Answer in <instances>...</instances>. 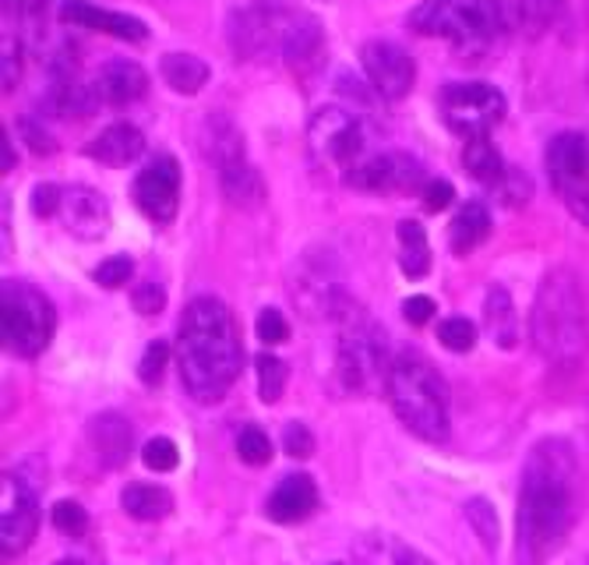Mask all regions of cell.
<instances>
[{
    "mask_svg": "<svg viewBox=\"0 0 589 565\" xmlns=\"http://www.w3.org/2000/svg\"><path fill=\"white\" fill-rule=\"evenodd\" d=\"M54 332V301L25 280H4V286H0V339H4V350L22 361H32L50 347Z\"/></svg>",
    "mask_w": 589,
    "mask_h": 565,
    "instance_id": "cell-6",
    "label": "cell"
},
{
    "mask_svg": "<svg viewBox=\"0 0 589 565\" xmlns=\"http://www.w3.org/2000/svg\"><path fill=\"white\" fill-rule=\"evenodd\" d=\"M498 195L505 205H526L530 195H533V184H530V177L526 173H519V170H509L505 173V181L498 184Z\"/></svg>",
    "mask_w": 589,
    "mask_h": 565,
    "instance_id": "cell-43",
    "label": "cell"
},
{
    "mask_svg": "<svg viewBox=\"0 0 589 565\" xmlns=\"http://www.w3.org/2000/svg\"><path fill=\"white\" fill-rule=\"evenodd\" d=\"M14 170V149H11V135L4 132V173Z\"/></svg>",
    "mask_w": 589,
    "mask_h": 565,
    "instance_id": "cell-51",
    "label": "cell"
},
{
    "mask_svg": "<svg viewBox=\"0 0 589 565\" xmlns=\"http://www.w3.org/2000/svg\"><path fill=\"white\" fill-rule=\"evenodd\" d=\"M410 29L455 46H487L501 32L495 0H423L410 11Z\"/></svg>",
    "mask_w": 589,
    "mask_h": 565,
    "instance_id": "cell-7",
    "label": "cell"
},
{
    "mask_svg": "<svg viewBox=\"0 0 589 565\" xmlns=\"http://www.w3.org/2000/svg\"><path fill=\"white\" fill-rule=\"evenodd\" d=\"M582 565H589V555H586V558H582Z\"/></svg>",
    "mask_w": 589,
    "mask_h": 565,
    "instance_id": "cell-53",
    "label": "cell"
},
{
    "mask_svg": "<svg viewBox=\"0 0 589 565\" xmlns=\"http://www.w3.org/2000/svg\"><path fill=\"white\" fill-rule=\"evenodd\" d=\"M544 163L562 205L582 226H589V138L582 132L554 135Z\"/></svg>",
    "mask_w": 589,
    "mask_h": 565,
    "instance_id": "cell-11",
    "label": "cell"
},
{
    "mask_svg": "<svg viewBox=\"0 0 589 565\" xmlns=\"http://www.w3.org/2000/svg\"><path fill=\"white\" fill-rule=\"evenodd\" d=\"M342 332H339V353H336V375L350 393H374L378 385L388 382V339L385 329H378L367 312H360L356 304H342L339 315Z\"/></svg>",
    "mask_w": 589,
    "mask_h": 565,
    "instance_id": "cell-5",
    "label": "cell"
},
{
    "mask_svg": "<svg viewBox=\"0 0 589 565\" xmlns=\"http://www.w3.org/2000/svg\"><path fill=\"white\" fill-rule=\"evenodd\" d=\"M29 463L19 471H4L0 477V544H4V558L22 555L39 530V488L43 481L29 477Z\"/></svg>",
    "mask_w": 589,
    "mask_h": 565,
    "instance_id": "cell-10",
    "label": "cell"
},
{
    "mask_svg": "<svg viewBox=\"0 0 589 565\" xmlns=\"http://www.w3.org/2000/svg\"><path fill=\"white\" fill-rule=\"evenodd\" d=\"M360 64H364V75L371 89L388 103H399L410 95L414 78H417V64L414 57L403 50L399 43L392 39H367L360 46Z\"/></svg>",
    "mask_w": 589,
    "mask_h": 565,
    "instance_id": "cell-12",
    "label": "cell"
},
{
    "mask_svg": "<svg viewBox=\"0 0 589 565\" xmlns=\"http://www.w3.org/2000/svg\"><path fill=\"white\" fill-rule=\"evenodd\" d=\"M530 339L554 368H579L589 353V304L582 280L568 265L551 269L530 312Z\"/></svg>",
    "mask_w": 589,
    "mask_h": 565,
    "instance_id": "cell-3",
    "label": "cell"
},
{
    "mask_svg": "<svg viewBox=\"0 0 589 565\" xmlns=\"http://www.w3.org/2000/svg\"><path fill=\"white\" fill-rule=\"evenodd\" d=\"M307 152L321 170H353L364 159V127L347 106H321L307 124Z\"/></svg>",
    "mask_w": 589,
    "mask_h": 565,
    "instance_id": "cell-9",
    "label": "cell"
},
{
    "mask_svg": "<svg viewBox=\"0 0 589 565\" xmlns=\"http://www.w3.org/2000/svg\"><path fill=\"white\" fill-rule=\"evenodd\" d=\"M484 329L490 336V343L501 347V350H516L519 347V315H516V304L509 297L505 286H490L487 297H484Z\"/></svg>",
    "mask_w": 589,
    "mask_h": 565,
    "instance_id": "cell-25",
    "label": "cell"
},
{
    "mask_svg": "<svg viewBox=\"0 0 589 565\" xmlns=\"http://www.w3.org/2000/svg\"><path fill=\"white\" fill-rule=\"evenodd\" d=\"M219 184H223L226 202L237 208H258L265 202V181H261V173L243 156L219 167Z\"/></svg>",
    "mask_w": 589,
    "mask_h": 565,
    "instance_id": "cell-26",
    "label": "cell"
},
{
    "mask_svg": "<svg viewBox=\"0 0 589 565\" xmlns=\"http://www.w3.org/2000/svg\"><path fill=\"white\" fill-rule=\"evenodd\" d=\"M283 449H286L290 460H310V452H315V434H310L307 425L293 421L283 431Z\"/></svg>",
    "mask_w": 589,
    "mask_h": 565,
    "instance_id": "cell-42",
    "label": "cell"
},
{
    "mask_svg": "<svg viewBox=\"0 0 589 565\" xmlns=\"http://www.w3.org/2000/svg\"><path fill=\"white\" fill-rule=\"evenodd\" d=\"M131 304H135L138 315H159L167 308V290L159 283H141L138 290H131Z\"/></svg>",
    "mask_w": 589,
    "mask_h": 565,
    "instance_id": "cell-44",
    "label": "cell"
},
{
    "mask_svg": "<svg viewBox=\"0 0 589 565\" xmlns=\"http://www.w3.org/2000/svg\"><path fill=\"white\" fill-rule=\"evenodd\" d=\"M4 14L19 25H39V19L46 14V0H4Z\"/></svg>",
    "mask_w": 589,
    "mask_h": 565,
    "instance_id": "cell-47",
    "label": "cell"
},
{
    "mask_svg": "<svg viewBox=\"0 0 589 565\" xmlns=\"http://www.w3.org/2000/svg\"><path fill=\"white\" fill-rule=\"evenodd\" d=\"M505 103L501 89L490 82H449L438 95V113L452 135H460L466 142L487 138L495 127L505 121Z\"/></svg>",
    "mask_w": 589,
    "mask_h": 565,
    "instance_id": "cell-8",
    "label": "cell"
},
{
    "mask_svg": "<svg viewBox=\"0 0 589 565\" xmlns=\"http://www.w3.org/2000/svg\"><path fill=\"white\" fill-rule=\"evenodd\" d=\"M92 86H95V92H100V103L131 106L149 92V75H145L141 64L121 57V60H106Z\"/></svg>",
    "mask_w": 589,
    "mask_h": 565,
    "instance_id": "cell-20",
    "label": "cell"
},
{
    "mask_svg": "<svg viewBox=\"0 0 589 565\" xmlns=\"http://www.w3.org/2000/svg\"><path fill=\"white\" fill-rule=\"evenodd\" d=\"M332 565H347V562H332Z\"/></svg>",
    "mask_w": 589,
    "mask_h": 565,
    "instance_id": "cell-54",
    "label": "cell"
},
{
    "mask_svg": "<svg viewBox=\"0 0 589 565\" xmlns=\"http://www.w3.org/2000/svg\"><path fill=\"white\" fill-rule=\"evenodd\" d=\"M237 456L248 463V466H265L272 460V442H269V434L261 431L258 425H248V428H240L237 434Z\"/></svg>",
    "mask_w": 589,
    "mask_h": 565,
    "instance_id": "cell-37",
    "label": "cell"
},
{
    "mask_svg": "<svg viewBox=\"0 0 589 565\" xmlns=\"http://www.w3.org/2000/svg\"><path fill=\"white\" fill-rule=\"evenodd\" d=\"M463 167H466V173L473 177V181L490 184V188H498L505 181V173H509V167H505V159H501V152L495 149V142H490V138L466 142Z\"/></svg>",
    "mask_w": 589,
    "mask_h": 565,
    "instance_id": "cell-31",
    "label": "cell"
},
{
    "mask_svg": "<svg viewBox=\"0 0 589 565\" xmlns=\"http://www.w3.org/2000/svg\"><path fill=\"white\" fill-rule=\"evenodd\" d=\"M57 565H81V562H78V558H60Z\"/></svg>",
    "mask_w": 589,
    "mask_h": 565,
    "instance_id": "cell-52",
    "label": "cell"
},
{
    "mask_svg": "<svg viewBox=\"0 0 589 565\" xmlns=\"http://www.w3.org/2000/svg\"><path fill=\"white\" fill-rule=\"evenodd\" d=\"M516 8V22L530 32V36H540L544 29H551V22L558 19L562 0H512Z\"/></svg>",
    "mask_w": 589,
    "mask_h": 565,
    "instance_id": "cell-34",
    "label": "cell"
},
{
    "mask_svg": "<svg viewBox=\"0 0 589 565\" xmlns=\"http://www.w3.org/2000/svg\"><path fill=\"white\" fill-rule=\"evenodd\" d=\"M254 371H258V396L261 403H280L290 382V368L283 358L275 353H258L254 358Z\"/></svg>",
    "mask_w": 589,
    "mask_h": 565,
    "instance_id": "cell-32",
    "label": "cell"
},
{
    "mask_svg": "<svg viewBox=\"0 0 589 565\" xmlns=\"http://www.w3.org/2000/svg\"><path fill=\"white\" fill-rule=\"evenodd\" d=\"M22 78V64H19V46L11 50V39L4 36V92H11Z\"/></svg>",
    "mask_w": 589,
    "mask_h": 565,
    "instance_id": "cell-49",
    "label": "cell"
},
{
    "mask_svg": "<svg viewBox=\"0 0 589 565\" xmlns=\"http://www.w3.org/2000/svg\"><path fill=\"white\" fill-rule=\"evenodd\" d=\"M315 509H318V484L310 474H286L272 488L269 502H265L269 520L280 523V527L304 523Z\"/></svg>",
    "mask_w": 589,
    "mask_h": 565,
    "instance_id": "cell-19",
    "label": "cell"
},
{
    "mask_svg": "<svg viewBox=\"0 0 589 565\" xmlns=\"http://www.w3.org/2000/svg\"><path fill=\"white\" fill-rule=\"evenodd\" d=\"M159 75H162V82H167L173 92L180 95H194V92H202L208 86V64L202 57H194V54H167L159 64Z\"/></svg>",
    "mask_w": 589,
    "mask_h": 565,
    "instance_id": "cell-29",
    "label": "cell"
},
{
    "mask_svg": "<svg viewBox=\"0 0 589 565\" xmlns=\"http://www.w3.org/2000/svg\"><path fill=\"white\" fill-rule=\"evenodd\" d=\"M141 460H145L149 471L170 474V471H177V463H180V449L170 439H149L141 445Z\"/></svg>",
    "mask_w": 589,
    "mask_h": 565,
    "instance_id": "cell-39",
    "label": "cell"
},
{
    "mask_svg": "<svg viewBox=\"0 0 589 565\" xmlns=\"http://www.w3.org/2000/svg\"><path fill=\"white\" fill-rule=\"evenodd\" d=\"M399 269L406 280H423L431 272V245L428 230L417 219L399 223Z\"/></svg>",
    "mask_w": 589,
    "mask_h": 565,
    "instance_id": "cell-30",
    "label": "cell"
},
{
    "mask_svg": "<svg viewBox=\"0 0 589 565\" xmlns=\"http://www.w3.org/2000/svg\"><path fill=\"white\" fill-rule=\"evenodd\" d=\"M60 22L78 25V29H92V32H106V36H117V39H127V43L149 39V29H145V22L135 19V14L95 8V4H89V0H64Z\"/></svg>",
    "mask_w": 589,
    "mask_h": 565,
    "instance_id": "cell-18",
    "label": "cell"
},
{
    "mask_svg": "<svg viewBox=\"0 0 589 565\" xmlns=\"http://www.w3.org/2000/svg\"><path fill=\"white\" fill-rule=\"evenodd\" d=\"M420 199H423V208H428V213H441V208H449L455 202V188L449 181H441V177H434V181L423 184Z\"/></svg>",
    "mask_w": 589,
    "mask_h": 565,
    "instance_id": "cell-45",
    "label": "cell"
},
{
    "mask_svg": "<svg viewBox=\"0 0 589 565\" xmlns=\"http://www.w3.org/2000/svg\"><path fill=\"white\" fill-rule=\"evenodd\" d=\"M347 184L371 195H406V191H423V167L406 152H382L367 156L347 173Z\"/></svg>",
    "mask_w": 589,
    "mask_h": 565,
    "instance_id": "cell-13",
    "label": "cell"
},
{
    "mask_svg": "<svg viewBox=\"0 0 589 565\" xmlns=\"http://www.w3.org/2000/svg\"><path fill=\"white\" fill-rule=\"evenodd\" d=\"M57 216L64 219V230L78 240H103L110 234V219H113L106 195H100V191L86 184L64 188Z\"/></svg>",
    "mask_w": 589,
    "mask_h": 565,
    "instance_id": "cell-16",
    "label": "cell"
},
{
    "mask_svg": "<svg viewBox=\"0 0 589 565\" xmlns=\"http://www.w3.org/2000/svg\"><path fill=\"white\" fill-rule=\"evenodd\" d=\"M50 523L64 538H81L89 530V512L81 502H75V498H60L50 509Z\"/></svg>",
    "mask_w": 589,
    "mask_h": 565,
    "instance_id": "cell-36",
    "label": "cell"
},
{
    "mask_svg": "<svg viewBox=\"0 0 589 565\" xmlns=\"http://www.w3.org/2000/svg\"><path fill=\"white\" fill-rule=\"evenodd\" d=\"M579 456L562 434L533 442L522 463L519 512H516V555L526 565H544L568 541L576 527Z\"/></svg>",
    "mask_w": 589,
    "mask_h": 565,
    "instance_id": "cell-1",
    "label": "cell"
},
{
    "mask_svg": "<svg viewBox=\"0 0 589 565\" xmlns=\"http://www.w3.org/2000/svg\"><path fill=\"white\" fill-rule=\"evenodd\" d=\"M353 565H434L414 544L385 530H367L353 541Z\"/></svg>",
    "mask_w": 589,
    "mask_h": 565,
    "instance_id": "cell-24",
    "label": "cell"
},
{
    "mask_svg": "<svg viewBox=\"0 0 589 565\" xmlns=\"http://www.w3.org/2000/svg\"><path fill=\"white\" fill-rule=\"evenodd\" d=\"M385 396L406 431L423 442L449 439V385L438 368L417 350H399L392 358Z\"/></svg>",
    "mask_w": 589,
    "mask_h": 565,
    "instance_id": "cell-4",
    "label": "cell"
},
{
    "mask_svg": "<svg viewBox=\"0 0 589 565\" xmlns=\"http://www.w3.org/2000/svg\"><path fill=\"white\" fill-rule=\"evenodd\" d=\"M131 199L141 208V216L152 223H173L180 208V163L173 156H156L149 167L135 177Z\"/></svg>",
    "mask_w": 589,
    "mask_h": 565,
    "instance_id": "cell-14",
    "label": "cell"
},
{
    "mask_svg": "<svg viewBox=\"0 0 589 565\" xmlns=\"http://www.w3.org/2000/svg\"><path fill=\"white\" fill-rule=\"evenodd\" d=\"M46 103H50V110L60 113V117H89V113L100 106V92H95V86L81 82L78 71L68 68V64H54Z\"/></svg>",
    "mask_w": 589,
    "mask_h": 565,
    "instance_id": "cell-23",
    "label": "cell"
},
{
    "mask_svg": "<svg viewBox=\"0 0 589 565\" xmlns=\"http://www.w3.org/2000/svg\"><path fill=\"white\" fill-rule=\"evenodd\" d=\"M167 361H170V343L167 339H156V343L145 347V358L138 364V378L141 385H159L162 382V371H167Z\"/></svg>",
    "mask_w": 589,
    "mask_h": 565,
    "instance_id": "cell-40",
    "label": "cell"
},
{
    "mask_svg": "<svg viewBox=\"0 0 589 565\" xmlns=\"http://www.w3.org/2000/svg\"><path fill=\"white\" fill-rule=\"evenodd\" d=\"M254 332H258V339H261L265 347L286 343V339H290V321L283 318V312L265 308V312L258 315V321H254Z\"/></svg>",
    "mask_w": 589,
    "mask_h": 565,
    "instance_id": "cell-41",
    "label": "cell"
},
{
    "mask_svg": "<svg viewBox=\"0 0 589 565\" xmlns=\"http://www.w3.org/2000/svg\"><path fill=\"white\" fill-rule=\"evenodd\" d=\"M86 439L92 445V452L100 456V463L106 471H117V466L127 463L131 456V445H135V428H131L127 417L121 414H100L92 417L89 428H86Z\"/></svg>",
    "mask_w": 589,
    "mask_h": 565,
    "instance_id": "cell-21",
    "label": "cell"
},
{
    "mask_svg": "<svg viewBox=\"0 0 589 565\" xmlns=\"http://www.w3.org/2000/svg\"><path fill=\"white\" fill-rule=\"evenodd\" d=\"M141 152H145V135L127 121L103 127V132L86 145L89 159H95V163H103V167H113V170L135 163Z\"/></svg>",
    "mask_w": 589,
    "mask_h": 565,
    "instance_id": "cell-22",
    "label": "cell"
},
{
    "mask_svg": "<svg viewBox=\"0 0 589 565\" xmlns=\"http://www.w3.org/2000/svg\"><path fill=\"white\" fill-rule=\"evenodd\" d=\"M243 364L240 332L219 297H194L177 326V368L194 403H219Z\"/></svg>",
    "mask_w": 589,
    "mask_h": 565,
    "instance_id": "cell-2",
    "label": "cell"
},
{
    "mask_svg": "<svg viewBox=\"0 0 589 565\" xmlns=\"http://www.w3.org/2000/svg\"><path fill=\"white\" fill-rule=\"evenodd\" d=\"M280 54L293 75H310L325 57V32L310 11H283Z\"/></svg>",
    "mask_w": 589,
    "mask_h": 565,
    "instance_id": "cell-15",
    "label": "cell"
},
{
    "mask_svg": "<svg viewBox=\"0 0 589 565\" xmlns=\"http://www.w3.org/2000/svg\"><path fill=\"white\" fill-rule=\"evenodd\" d=\"M438 339H441V347H449L452 353H469L477 347V326L463 315H449L438 321Z\"/></svg>",
    "mask_w": 589,
    "mask_h": 565,
    "instance_id": "cell-35",
    "label": "cell"
},
{
    "mask_svg": "<svg viewBox=\"0 0 589 565\" xmlns=\"http://www.w3.org/2000/svg\"><path fill=\"white\" fill-rule=\"evenodd\" d=\"M131 276H135V258H131V255H110L106 262H100V269L92 272V280L100 286H106V290L127 286Z\"/></svg>",
    "mask_w": 589,
    "mask_h": 565,
    "instance_id": "cell-38",
    "label": "cell"
},
{
    "mask_svg": "<svg viewBox=\"0 0 589 565\" xmlns=\"http://www.w3.org/2000/svg\"><path fill=\"white\" fill-rule=\"evenodd\" d=\"M434 312H438V304L428 294H414V297L403 301V318L410 321V326H428V321L434 318Z\"/></svg>",
    "mask_w": 589,
    "mask_h": 565,
    "instance_id": "cell-48",
    "label": "cell"
},
{
    "mask_svg": "<svg viewBox=\"0 0 589 565\" xmlns=\"http://www.w3.org/2000/svg\"><path fill=\"white\" fill-rule=\"evenodd\" d=\"M466 523L473 527V534L480 538V544L487 547V552H498V538H501L498 512H495V506L487 502V498H469V502H466Z\"/></svg>",
    "mask_w": 589,
    "mask_h": 565,
    "instance_id": "cell-33",
    "label": "cell"
},
{
    "mask_svg": "<svg viewBox=\"0 0 589 565\" xmlns=\"http://www.w3.org/2000/svg\"><path fill=\"white\" fill-rule=\"evenodd\" d=\"M283 14L272 8H243L230 19V46L237 57H261L272 46H280Z\"/></svg>",
    "mask_w": 589,
    "mask_h": 565,
    "instance_id": "cell-17",
    "label": "cell"
},
{
    "mask_svg": "<svg viewBox=\"0 0 589 565\" xmlns=\"http://www.w3.org/2000/svg\"><path fill=\"white\" fill-rule=\"evenodd\" d=\"M121 509L141 523H156V520H167L173 512V495L167 488H159V484L131 481L121 491Z\"/></svg>",
    "mask_w": 589,
    "mask_h": 565,
    "instance_id": "cell-28",
    "label": "cell"
},
{
    "mask_svg": "<svg viewBox=\"0 0 589 565\" xmlns=\"http://www.w3.org/2000/svg\"><path fill=\"white\" fill-rule=\"evenodd\" d=\"M22 132L29 135V145H32V152H39V156H50V152L57 149V145H54V138H50V135H46V132H39V127H36V124H32V121H25V124H22Z\"/></svg>",
    "mask_w": 589,
    "mask_h": 565,
    "instance_id": "cell-50",
    "label": "cell"
},
{
    "mask_svg": "<svg viewBox=\"0 0 589 565\" xmlns=\"http://www.w3.org/2000/svg\"><path fill=\"white\" fill-rule=\"evenodd\" d=\"M487 237H490V213L484 202H466L449 223V248L455 255L477 251Z\"/></svg>",
    "mask_w": 589,
    "mask_h": 565,
    "instance_id": "cell-27",
    "label": "cell"
},
{
    "mask_svg": "<svg viewBox=\"0 0 589 565\" xmlns=\"http://www.w3.org/2000/svg\"><path fill=\"white\" fill-rule=\"evenodd\" d=\"M60 195H64V188L57 184H36L32 188V213L36 216H57L60 213Z\"/></svg>",
    "mask_w": 589,
    "mask_h": 565,
    "instance_id": "cell-46",
    "label": "cell"
}]
</instances>
